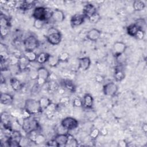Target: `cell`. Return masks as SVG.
<instances>
[{
  "label": "cell",
  "mask_w": 147,
  "mask_h": 147,
  "mask_svg": "<svg viewBox=\"0 0 147 147\" xmlns=\"http://www.w3.org/2000/svg\"><path fill=\"white\" fill-rule=\"evenodd\" d=\"M38 127V123L37 120L31 119L30 117L24 119V123L22 125L21 129L26 134V135L34 130H37Z\"/></svg>",
  "instance_id": "5b68a950"
},
{
  "label": "cell",
  "mask_w": 147,
  "mask_h": 147,
  "mask_svg": "<svg viewBox=\"0 0 147 147\" xmlns=\"http://www.w3.org/2000/svg\"><path fill=\"white\" fill-rule=\"evenodd\" d=\"M95 80L96 82L99 83H102L104 80V78L100 75H96L95 76Z\"/></svg>",
  "instance_id": "c3c4849f"
},
{
  "label": "cell",
  "mask_w": 147,
  "mask_h": 147,
  "mask_svg": "<svg viewBox=\"0 0 147 147\" xmlns=\"http://www.w3.org/2000/svg\"><path fill=\"white\" fill-rule=\"evenodd\" d=\"M78 121L75 118L71 117L64 118L61 122V126L67 130L75 129L78 126Z\"/></svg>",
  "instance_id": "52a82bcc"
},
{
  "label": "cell",
  "mask_w": 147,
  "mask_h": 147,
  "mask_svg": "<svg viewBox=\"0 0 147 147\" xmlns=\"http://www.w3.org/2000/svg\"><path fill=\"white\" fill-rule=\"evenodd\" d=\"M16 3H17L16 1H6L5 4L7 5L10 7H15L16 6Z\"/></svg>",
  "instance_id": "7dc6e473"
},
{
  "label": "cell",
  "mask_w": 147,
  "mask_h": 147,
  "mask_svg": "<svg viewBox=\"0 0 147 147\" xmlns=\"http://www.w3.org/2000/svg\"><path fill=\"white\" fill-rule=\"evenodd\" d=\"M108 133V130L106 128L103 127L100 130V134L102 135L103 136H106Z\"/></svg>",
  "instance_id": "816d5d0a"
},
{
  "label": "cell",
  "mask_w": 147,
  "mask_h": 147,
  "mask_svg": "<svg viewBox=\"0 0 147 147\" xmlns=\"http://www.w3.org/2000/svg\"><path fill=\"white\" fill-rule=\"evenodd\" d=\"M100 134V130L97 128L92 129L90 133V136L92 139L96 138Z\"/></svg>",
  "instance_id": "f35d334b"
},
{
  "label": "cell",
  "mask_w": 147,
  "mask_h": 147,
  "mask_svg": "<svg viewBox=\"0 0 147 147\" xmlns=\"http://www.w3.org/2000/svg\"><path fill=\"white\" fill-rule=\"evenodd\" d=\"M52 11L43 6H37L34 8L32 13V16L34 20H41L47 21L51 18Z\"/></svg>",
  "instance_id": "6da1fadb"
},
{
  "label": "cell",
  "mask_w": 147,
  "mask_h": 147,
  "mask_svg": "<svg viewBox=\"0 0 147 147\" xmlns=\"http://www.w3.org/2000/svg\"><path fill=\"white\" fill-rule=\"evenodd\" d=\"M79 67L78 68L82 71L87 70L91 65V60L88 57H83L79 58L78 60Z\"/></svg>",
  "instance_id": "5bb4252c"
},
{
  "label": "cell",
  "mask_w": 147,
  "mask_h": 147,
  "mask_svg": "<svg viewBox=\"0 0 147 147\" xmlns=\"http://www.w3.org/2000/svg\"><path fill=\"white\" fill-rule=\"evenodd\" d=\"M73 105L75 107L83 106V101L80 98H75L73 101Z\"/></svg>",
  "instance_id": "ee69618b"
},
{
  "label": "cell",
  "mask_w": 147,
  "mask_h": 147,
  "mask_svg": "<svg viewBox=\"0 0 147 147\" xmlns=\"http://www.w3.org/2000/svg\"><path fill=\"white\" fill-rule=\"evenodd\" d=\"M46 38L49 43L55 45L60 44L62 36L60 32L58 29L54 27H51L47 31Z\"/></svg>",
  "instance_id": "7a4b0ae2"
},
{
  "label": "cell",
  "mask_w": 147,
  "mask_h": 147,
  "mask_svg": "<svg viewBox=\"0 0 147 147\" xmlns=\"http://www.w3.org/2000/svg\"><path fill=\"white\" fill-rule=\"evenodd\" d=\"M0 30H1V37L2 38L5 37L7 35V34L9 33V29H8V28L0 27Z\"/></svg>",
  "instance_id": "7bdbcfd3"
},
{
  "label": "cell",
  "mask_w": 147,
  "mask_h": 147,
  "mask_svg": "<svg viewBox=\"0 0 147 147\" xmlns=\"http://www.w3.org/2000/svg\"><path fill=\"white\" fill-rule=\"evenodd\" d=\"M49 79H50V80L56 81V80L57 79V76L55 74H54L53 73H52V74H50Z\"/></svg>",
  "instance_id": "f5cc1de1"
},
{
  "label": "cell",
  "mask_w": 147,
  "mask_h": 147,
  "mask_svg": "<svg viewBox=\"0 0 147 147\" xmlns=\"http://www.w3.org/2000/svg\"><path fill=\"white\" fill-rule=\"evenodd\" d=\"M50 56V55L45 53V52H41L37 55V57L36 61L40 64H44L45 63L48 61V60Z\"/></svg>",
  "instance_id": "7402d4cb"
},
{
  "label": "cell",
  "mask_w": 147,
  "mask_h": 147,
  "mask_svg": "<svg viewBox=\"0 0 147 147\" xmlns=\"http://www.w3.org/2000/svg\"><path fill=\"white\" fill-rule=\"evenodd\" d=\"M95 13H96V9L94 5L91 3H87L84 6L83 9V14L86 18H88Z\"/></svg>",
  "instance_id": "7c38bea8"
},
{
  "label": "cell",
  "mask_w": 147,
  "mask_h": 147,
  "mask_svg": "<svg viewBox=\"0 0 147 147\" xmlns=\"http://www.w3.org/2000/svg\"><path fill=\"white\" fill-rule=\"evenodd\" d=\"M23 45L26 51H33L38 47L39 42L34 36L30 35L24 39Z\"/></svg>",
  "instance_id": "277c9868"
},
{
  "label": "cell",
  "mask_w": 147,
  "mask_h": 147,
  "mask_svg": "<svg viewBox=\"0 0 147 147\" xmlns=\"http://www.w3.org/2000/svg\"><path fill=\"white\" fill-rule=\"evenodd\" d=\"M45 21L41 20H34L33 22L34 27L37 29H41L44 27Z\"/></svg>",
  "instance_id": "e575fe53"
},
{
  "label": "cell",
  "mask_w": 147,
  "mask_h": 147,
  "mask_svg": "<svg viewBox=\"0 0 147 147\" xmlns=\"http://www.w3.org/2000/svg\"><path fill=\"white\" fill-rule=\"evenodd\" d=\"M59 88V85L56 81L49 80V82H48V89L49 91L54 92L57 91Z\"/></svg>",
  "instance_id": "836d02e7"
},
{
  "label": "cell",
  "mask_w": 147,
  "mask_h": 147,
  "mask_svg": "<svg viewBox=\"0 0 147 147\" xmlns=\"http://www.w3.org/2000/svg\"><path fill=\"white\" fill-rule=\"evenodd\" d=\"M142 130L144 131V133H146V131H147V125H146V123H144L142 125Z\"/></svg>",
  "instance_id": "db71d44e"
},
{
  "label": "cell",
  "mask_w": 147,
  "mask_h": 147,
  "mask_svg": "<svg viewBox=\"0 0 147 147\" xmlns=\"http://www.w3.org/2000/svg\"><path fill=\"white\" fill-rule=\"evenodd\" d=\"M29 76L32 80H37L38 77L37 69H30Z\"/></svg>",
  "instance_id": "ab89813d"
},
{
  "label": "cell",
  "mask_w": 147,
  "mask_h": 147,
  "mask_svg": "<svg viewBox=\"0 0 147 147\" xmlns=\"http://www.w3.org/2000/svg\"><path fill=\"white\" fill-rule=\"evenodd\" d=\"M138 29V28L134 24H132L127 26L126 28V32L129 36L134 37Z\"/></svg>",
  "instance_id": "83f0119b"
},
{
  "label": "cell",
  "mask_w": 147,
  "mask_h": 147,
  "mask_svg": "<svg viewBox=\"0 0 147 147\" xmlns=\"http://www.w3.org/2000/svg\"><path fill=\"white\" fill-rule=\"evenodd\" d=\"M118 86L113 82H109L103 86V91L105 95L109 96H114L118 91Z\"/></svg>",
  "instance_id": "ba28073f"
},
{
  "label": "cell",
  "mask_w": 147,
  "mask_h": 147,
  "mask_svg": "<svg viewBox=\"0 0 147 147\" xmlns=\"http://www.w3.org/2000/svg\"><path fill=\"white\" fill-rule=\"evenodd\" d=\"M30 63V62L28 60V59L24 55L19 56L18 66L20 71H25L28 69H29Z\"/></svg>",
  "instance_id": "4fadbf2b"
},
{
  "label": "cell",
  "mask_w": 147,
  "mask_h": 147,
  "mask_svg": "<svg viewBox=\"0 0 147 147\" xmlns=\"http://www.w3.org/2000/svg\"><path fill=\"white\" fill-rule=\"evenodd\" d=\"M133 7L135 11H140L144 9V8L145 7V4L142 1L136 0L134 1L133 2Z\"/></svg>",
  "instance_id": "d4e9b609"
},
{
  "label": "cell",
  "mask_w": 147,
  "mask_h": 147,
  "mask_svg": "<svg viewBox=\"0 0 147 147\" xmlns=\"http://www.w3.org/2000/svg\"><path fill=\"white\" fill-rule=\"evenodd\" d=\"M47 62L50 67H55L57 66L60 63L59 56H56L55 55H50Z\"/></svg>",
  "instance_id": "4316f807"
},
{
  "label": "cell",
  "mask_w": 147,
  "mask_h": 147,
  "mask_svg": "<svg viewBox=\"0 0 147 147\" xmlns=\"http://www.w3.org/2000/svg\"><path fill=\"white\" fill-rule=\"evenodd\" d=\"M88 19L90 23L95 24L100 21V20L101 19V17H100V14L96 12L95 14H94L93 15H92L91 16H90Z\"/></svg>",
  "instance_id": "d6a6232c"
},
{
  "label": "cell",
  "mask_w": 147,
  "mask_h": 147,
  "mask_svg": "<svg viewBox=\"0 0 147 147\" xmlns=\"http://www.w3.org/2000/svg\"><path fill=\"white\" fill-rule=\"evenodd\" d=\"M63 86L65 88H67V90L70 91L71 92H74L75 91L76 87L72 81L68 80V79H65V80H63Z\"/></svg>",
  "instance_id": "cb8c5ba5"
},
{
  "label": "cell",
  "mask_w": 147,
  "mask_h": 147,
  "mask_svg": "<svg viewBox=\"0 0 147 147\" xmlns=\"http://www.w3.org/2000/svg\"><path fill=\"white\" fill-rule=\"evenodd\" d=\"M10 26V21L8 18H7L3 14H1L0 17V27L9 28Z\"/></svg>",
  "instance_id": "4dcf8cb0"
},
{
  "label": "cell",
  "mask_w": 147,
  "mask_h": 147,
  "mask_svg": "<svg viewBox=\"0 0 147 147\" xmlns=\"http://www.w3.org/2000/svg\"><path fill=\"white\" fill-rule=\"evenodd\" d=\"M7 52V47L6 45L3 43H1L0 45V52Z\"/></svg>",
  "instance_id": "681fc988"
},
{
  "label": "cell",
  "mask_w": 147,
  "mask_h": 147,
  "mask_svg": "<svg viewBox=\"0 0 147 147\" xmlns=\"http://www.w3.org/2000/svg\"><path fill=\"white\" fill-rule=\"evenodd\" d=\"M69 100L70 99L68 96H63L62 98H60V103L63 106H66L69 103Z\"/></svg>",
  "instance_id": "b9f144b4"
},
{
  "label": "cell",
  "mask_w": 147,
  "mask_h": 147,
  "mask_svg": "<svg viewBox=\"0 0 147 147\" xmlns=\"http://www.w3.org/2000/svg\"><path fill=\"white\" fill-rule=\"evenodd\" d=\"M58 56L60 62H65L68 60L69 58V54L68 52H64Z\"/></svg>",
  "instance_id": "74e56055"
},
{
  "label": "cell",
  "mask_w": 147,
  "mask_h": 147,
  "mask_svg": "<svg viewBox=\"0 0 147 147\" xmlns=\"http://www.w3.org/2000/svg\"><path fill=\"white\" fill-rule=\"evenodd\" d=\"M21 115L22 116V117L24 119H26V118H29L30 117H31V114L27 111L25 109L23 110L22 112L21 113Z\"/></svg>",
  "instance_id": "f6af8a7d"
},
{
  "label": "cell",
  "mask_w": 147,
  "mask_h": 147,
  "mask_svg": "<svg viewBox=\"0 0 147 147\" xmlns=\"http://www.w3.org/2000/svg\"><path fill=\"white\" fill-rule=\"evenodd\" d=\"M56 109H57L56 105L53 102H51L48 106V107L44 110L45 115L48 119H51L54 116Z\"/></svg>",
  "instance_id": "ac0fdd59"
},
{
  "label": "cell",
  "mask_w": 147,
  "mask_h": 147,
  "mask_svg": "<svg viewBox=\"0 0 147 147\" xmlns=\"http://www.w3.org/2000/svg\"><path fill=\"white\" fill-rule=\"evenodd\" d=\"M127 47L126 44L121 41L115 42L113 46V52L115 57H118L124 53Z\"/></svg>",
  "instance_id": "9c48e42d"
},
{
  "label": "cell",
  "mask_w": 147,
  "mask_h": 147,
  "mask_svg": "<svg viewBox=\"0 0 147 147\" xmlns=\"http://www.w3.org/2000/svg\"><path fill=\"white\" fill-rule=\"evenodd\" d=\"M85 18L86 17L83 14H75V15L72 16L71 18V25L72 27L79 26L83 24Z\"/></svg>",
  "instance_id": "30bf717a"
},
{
  "label": "cell",
  "mask_w": 147,
  "mask_h": 147,
  "mask_svg": "<svg viewBox=\"0 0 147 147\" xmlns=\"http://www.w3.org/2000/svg\"><path fill=\"white\" fill-rule=\"evenodd\" d=\"M54 140L56 141L59 146H65L68 141V134L59 133L55 137Z\"/></svg>",
  "instance_id": "2e32d148"
},
{
  "label": "cell",
  "mask_w": 147,
  "mask_h": 147,
  "mask_svg": "<svg viewBox=\"0 0 147 147\" xmlns=\"http://www.w3.org/2000/svg\"><path fill=\"white\" fill-rule=\"evenodd\" d=\"M57 91H58V92H59V93L60 94H63L64 93V92H65V90H64V88H63V87H61V88H59L58 90H57Z\"/></svg>",
  "instance_id": "11a10c76"
},
{
  "label": "cell",
  "mask_w": 147,
  "mask_h": 147,
  "mask_svg": "<svg viewBox=\"0 0 147 147\" xmlns=\"http://www.w3.org/2000/svg\"><path fill=\"white\" fill-rule=\"evenodd\" d=\"M51 18L55 22H61L65 19V15L62 10L55 9L52 11Z\"/></svg>",
  "instance_id": "8fae6325"
},
{
  "label": "cell",
  "mask_w": 147,
  "mask_h": 147,
  "mask_svg": "<svg viewBox=\"0 0 147 147\" xmlns=\"http://www.w3.org/2000/svg\"><path fill=\"white\" fill-rule=\"evenodd\" d=\"M34 1H25L20 2L18 6V9L22 10H28L33 7L35 5Z\"/></svg>",
  "instance_id": "44dd1931"
},
{
  "label": "cell",
  "mask_w": 147,
  "mask_h": 147,
  "mask_svg": "<svg viewBox=\"0 0 147 147\" xmlns=\"http://www.w3.org/2000/svg\"><path fill=\"white\" fill-rule=\"evenodd\" d=\"M47 145H48L49 146H59L58 144H57V142H56V141L54 139L48 141L47 142Z\"/></svg>",
  "instance_id": "bcb514c9"
},
{
  "label": "cell",
  "mask_w": 147,
  "mask_h": 147,
  "mask_svg": "<svg viewBox=\"0 0 147 147\" xmlns=\"http://www.w3.org/2000/svg\"><path fill=\"white\" fill-rule=\"evenodd\" d=\"M78 146V142L77 140L71 134H68V141L65 146H71L75 147Z\"/></svg>",
  "instance_id": "f546056e"
},
{
  "label": "cell",
  "mask_w": 147,
  "mask_h": 147,
  "mask_svg": "<svg viewBox=\"0 0 147 147\" xmlns=\"http://www.w3.org/2000/svg\"><path fill=\"white\" fill-rule=\"evenodd\" d=\"M23 55L28 59V60L30 63L36 61L37 57V55L34 51H25V52L24 53Z\"/></svg>",
  "instance_id": "484cf974"
},
{
  "label": "cell",
  "mask_w": 147,
  "mask_h": 147,
  "mask_svg": "<svg viewBox=\"0 0 147 147\" xmlns=\"http://www.w3.org/2000/svg\"><path fill=\"white\" fill-rule=\"evenodd\" d=\"M101 34V32L99 30L97 29H92L88 31L86 37L90 41H97Z\"/></svg>",
  "instance_id": "9a60e30c"
},
{
  "label": "cell",
  "mask_w": 147,
  "mask_h": 147,
  "mask_svg": "<svg viewBox=\"0 0 147 147\" xmlns=\"http://www.w3.org/2000/svg\"><path fill=\"white\" fill-rule=\"evenodd\" d=\"M134 24L139 29H141V30H143L142 29L146 25V21L143 18H139V19H137Z\"/></svg>",
  "instance_id": "8d00e7d4"
},
{
  "label": "cell",
  "mask_w": 147,
  "mask_h": 147,
  "mask_svg": "<svg viewBox=\"0 0 147 147\" xmlns=\"http://www.w3.org/2000/svg\"><path fill=\"white\" fill-rule=\"evenodd\" d=\"M83 106L86 109H91L94 103V99L92 96L89 94H86L83 98Z\"/></svg>",
  "instance_id": "d6986e66"
},
{
  "label": "cell",
  "mask_w": 147,
  "mask_h": 147,
  "mask_svg": "<svg viewBox=\"0 0 147 147\" xmlns=\"http://www.w3.org/2000/svg\"><path fill=\"white\" fill-rule=\"evenodd\" d=\"M39 103H40V106L42 109V110H44L52 102L51 100L47 98V97H41L39 100Z\"/></svg>",
  "instance_id": "f1b7e54d"
},
{
  "label": "cell",
  "mask_w": 147,
  "mask_h": 147,
  "mask_svg": "<svg viewBox=\"0 0 147 147\" xmlns=\"http://www.w3.org/2000/svg\"><path fill=\"white\" fill-rule=\"evenodd\" d=\"M13 102V96L7 92H1V103L4 105H10Z\"/></svg>",
  "instance_id": "e0dca14e"
},
{
  "label": "cell",
  "mask_w": 147,
  "mask_h": 147,
  "mask_svg": "<svg viewBox=\"0 0 147 147\" xmlns=\"http://www.w3.org/2000/svg\"><path fill=\"white\" fill-rule=\"evenodd\" d=\"M144 36H145L144 31L141 29H138V30L137 32L134 37L138 40H142L144 38Z\"/></svg>",
  "instance_id": "60d3db41"
},
{
  "label": "cell",
  "mask_w": 147,
  "mask_h": 147,
  "mask_svg": "<svg viewBox=\"0 0 147 147\" xmlns=\"http://www.w3.org/2000/svg\"><path fill=\"white\" fill-rule=\"evenodd\" d=\"M10 84L13 90L16 91L21 90L23 87V84L21 82L16 78H11L10 79Z\"/></svg>",
  "instance_id": "ffe728a7"
},
{
  "label": "cell",
  "mask_w": 147,
  "mask_h": 147,
  "mask_svg": "<svg viewBox=\"0 0 147 147\" xmlns=\"http://www.w3.org/2000/svg\"><path fill=\"white\" fill-rule=\"evenodd\" d=\"M18 60H19V57L13 55H9L7 60V62L9 64V66L15 65H18Z\"/></svg>",
  "instance_id": "1f68e13d"
},
{
  "label": "cell",
  "mask_w": 147,
  "mask_h": 147,
  "mask_svg": "<svg viewBox=\"0 0 147 147\" xmlns=\"http://www.w3.org/2000/svg\"><path fill=\"white\" fill-rule=\"evenodd\" d=\"M45 141V137L41 134H37L36 136L34 143H35L37 145H40L41 144Z\"/></svg>",
  "instance_id": "d590c367"
},
{
  "label": "cell",
  "mask_w": 147,
  "mask_h": 147,
  "mask_svg": "<svg viewBox=\"0 0 147 147\" xmlns=\"http://www.w3.org/2000/svg\"><path fill=\"white\" fill-rule=\"evenodd\" d=\"M118 145L120 147H126L127 146V142L125 141V140H119L118 142Z\"/></svg>",
  "instance_id": "f907efd6"
},
{
  "label": "cell",
  "mask_w": 147,
  "mask_h": 147,
  "mask_svg": "<svg viewBox=\"0 0 147 147\" xmlns=\"http://www.w3.org/2000/svg\"><path fill=\"white\" fill-rule=\"evenodd\" d=\"M24 109L31 115H36L42 111L39 101L34 99H28L25 100Z\"/></svg>",
  "instance_id": "3957f363"
},
{
  "label": "cell",
  "mask_w": 147,
  "mask_h": 147,
  "mask_svg": "<svg viewBox=\"0 0 147 147\" xmlns=\"http://www.w3.org/2000/svg\"><path fill=\"white\" fill-rule=\"evenodd\" d=\"M125 78V73L119 67H117L115 69L114 79L117 82H121Z\"/></svg>",
  "instance_id": "603a6c76"
},
{
  "label": "cell",
  "mask_w": 147,
  "mask_h": 147,
  "mask_svg": "<svg viewBox=\"0 0 147 147\" xmlns=\"http://www.w3.org/2000/svg\"><path fill=\"white\" fill-rule=\"evenodd\" d=\"M38 77L37 79V83L38 86H43L47 82L49 79L50 73L49 71L45 67H41L37 68Z\"/></svg>",
  "instance_id": "8992f818"
}]
</instances>
